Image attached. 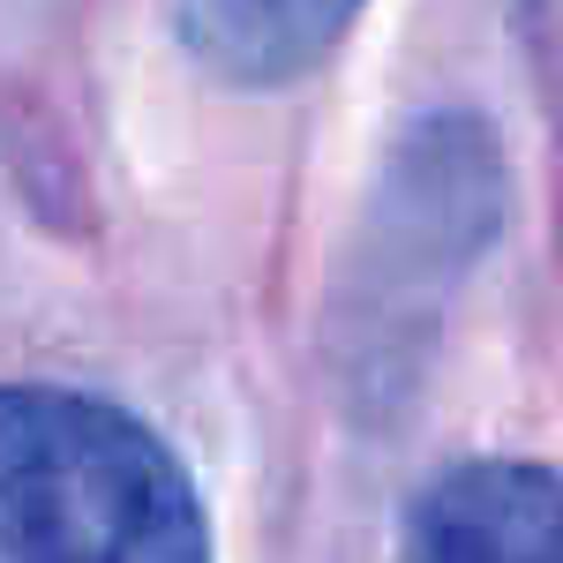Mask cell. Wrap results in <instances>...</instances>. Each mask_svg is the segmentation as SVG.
Wrapping results in <instances>:
<instances>
[{
  "instance_id": "1",
  "label": "cell",
  "mask_w": 563,
  "mask_h": 563,
  "mask_svg": "<svg viewBox=\"0 0 563 563\" xmlns=\"http://www.w3.org/2000/svg\"><path fill=\"white\" fill-rule=\"evenodd\" d=\"M0 563H211V519L129 406L0 384Z\"/></svg>"
},
{
  "instance_id": "2",
  "label": "cell",
  "mask_w": 563,
  "mask_h": 563,
  "mask_svg": "<svg viewBox=\"0 0 563 563\" xmlns=\"http://www.w3.org/2000/svg\"><path fill=\"white\" fill-rule=\"evenodd\" d=\"M413 563H563V481L519 459L443 474L413 511Z\"/></svg>"
},
{
  "instance_id": "3",
  "label": "cell",
  "mask_w": 563,
  "mask_h": 563,
  "mask_svg": "<svg viewBox=\"0 0 563 563\" xmlns=\"http://www.w3.org/2000/svg\"><path fill=\"white\" fill-rule=\"evenodd\" d=\"M180 45L218 84L278 90L331 60L368 0H166Z\"/></svg>"
}]
</instances>
